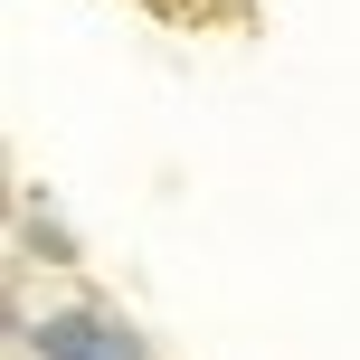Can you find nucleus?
<instances>
[{"label": "nucleus", "mask_w": 360, "mask_h": 360, "mask_svg": "<svg viewBox=\"0 0 360 360\" xmlns=\"http://www.w3.org/2000/svg\"><path fill=\"white\" fill-rule=\"evenodd\" d=\"M38 360H143V342L105 313H57V323H38Z\"/></svg>", "instance_id": "nucleus-1"}]
</instances>
